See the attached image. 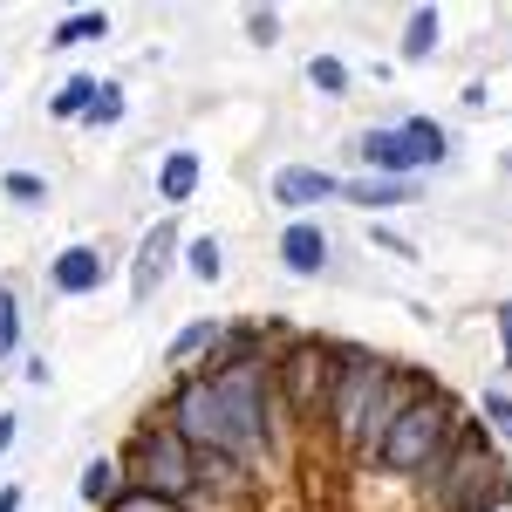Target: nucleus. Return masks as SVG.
Masks as SVG:
<instances>
[{"label": "nucleus", "mask_w": 512, "mask_h": 512, "mask_svg": "<svg viewBox=\"0 0 512 512\" xmlns=\"http://www.w3.org/2000/svg\"><path fill=\"white\" fill-rule=\"evenodd\" d=\"M451 437H458V403L451 396H417L390 431L369 444V458L383 472H431L437 458L451 451Z\"/></svg>", "instance_id": "f257e3e1"}, {"label": "nucleus", "mask_w": 512, "mask_h": 512, "mask_svg": "<svg viewBox=\"0 0 512 512\" xmlns=\"http://www.w3.org/2000/svg\"><path fill=\"white\" fill-rule=\"evenodd\" d=\"M267 383H274V376H267L260 355L212 376V390H219V417H226V458H239V465L267 451Z\"/></svg>", "instance_id": "f03ea898"}, {"label": "nucleus", "mask_w": 512, "mask_h": 512, "mask_svg": "<svg viewBox=\"0 0 512 512\" xmlns=\"http://www.w3.org/2000/svg\"><path fill=\"white\" fill-rule=\"evenodd\" d=\"M431 492L444 512H492L499 506V492H506V472H499V458L478 444V437H451V451L431 465Z\"/></svg>", "instance_id": "7ed1b4c3"}, {"label": "nucleus", "mask_w": 512, "mask_h": 512, "mask_svg": "<svg viewBox=\"0 0 512 512\" xmlns=\"http://www.w3.org/2000/svg\"><path fill=\"white\" fill-rule=\"evenodd\" d=\"M123 485H144V492H164V499H185L198 492V451L171 424H151V431L130 444V478Z\"/></svg>", "instance_id": "20e7f679"}, {"label": "nucleus", "mask_w": 512, "mask_h": 512, "mask_svg": "<svg viewBox=\"0 0 512 512\" xmlns=\"http://www.w3.org/2000/svg\"><path fill=\"white\" fill-rule=\"evenodd\" d=\"M383 383H390V362H383V355H349V362L335 369V383H328V403H321V410H328V424H335L342 444H362Z\"/></svg>", "instance_id": "39448f33"}, {"label": "nucleus", "mask_w": 512, "mask_h": 512, "mask_svg": "<svg viewBox=\"0 0 512 512\" xmlns=\"http://www.w3.org/2000/svg\"><path fill=\"white\" fill-rule=\"evenodd\" d=\"M274 383H280V396H287L294 417H315L321 403H328V383H335V349L315 342V335H301V342L274 362Z\"/></svg>", "instance_id": "423d86ee"}, {"label": "nucleus", "mask_w": 512, "mask_h": 512, "mask_svg": "<svg viewBox=\"0 0 512 512\" xmlns=\"http://www.w3.org/2000/svg\"><path fill=\"white\" fill-rule=\"evenodd\" d=\"M171 431L185 437L192 451H226V417H219V390H212V376L178 383V396H171Z\"/></svg>", "instance_id": "0eeeda50"}, {"label": "nucleus", "mask_w": 512, "mask_h": 512, "mask_svg": "<svg viewBox=\"0 0 512 512\" xmlns=\"http://www.w3.org/2000/svg\"><path fill=\"white\" fill-rule=\"evenodd\" d=\"M328 198H342L335 171H315V164H280L274 171V205H287V212H308V205H328Z\"/></svg>", "instance_id": "6e6552de"}, {"label": "nucleus", "mask_w": 512, "mask_h": 512, "mask_svg": "<svg viewBox=\"0 0 512 512\" xmlns=\"http://www.w3.org/2000/svg\"><path fill=\"white\" fill-rule=\"evenodd\" d=\"M103 280H110V260H103L96 246H69V253L48 260V287L69 294V301H76V294H96Z\"/></svg>", "instance_id": "1a4fd4ad"}, {"label": "nucleus", "mask_w": 512, "mask_h": 512, "mask_svg": "<svg viewBox=\"0 0 512 512\" xmlns=\"http://www.w3.org/2000/svg\"><path fill=\"white\" fill-rule=\"evenodd\" d=\"M178 260V226H171V212H164L158 226L144 233V246H137V274H130V301H151L158 294V274Z\"/></svg>", "instance_id": "9d476101"}, {"label": "nucleus", "mask_w": 512, "mask_h": 512, "mask_svg": "<svg viewBox=\"0 0 512 512\" xmlns=\"http://www.w3.org/2000/svg\"><path fill=\"white\" fill-rule=\"evenodd\" d=\"M280 267H287V274H301V280L328 267V233H321L315 219H294V226L280 233Z\"/></svg>", "instance_id": "9b49d317"}, {"label": "nucleus", "mask_w": 512, "mask_h": 512, "mask_svg": "<svg viewBox=\"0 0 512 512\" xmlns=\"http://www.w3.org/2000/svg\"><path fill=\"white\" fill-rule=\"evenodd\" d=\"M417 396H431V390H424L410 369H390V383L376 390V410H369V431H362V444H376V437L390 431V424L403 417V410H410V403H417Z\"/></svg>", "instance_id": "f8f14e48"}, {"label": "nucleus", "mask_w": 512, "mask_h": 512, "mask_svg": "<svg viewBox=\"0 0 512 512\" xmlns=\"http://www.w3.org/2000/svg\"><path fill=\"white\" fill-rule=\"evenodd\" d=\"M355 158L369 164V178H410V171H417L396 130H362V137H355Z\"/></svg>", "instance_id": "ddd939ff"}, {"label": "nucleus", "mask_w": 512, "mask_h": 512, "mask_svg": "<svg viewBox=\"0 0 512 512\" xmlns=\"http://www.w3.org/2000/svg\"><path fill=\"white\" fill-rule=\"evenodd\" d=\"M198 178H205L198 151H164V164H158V198H164V205H192Z\"/></svg>", "instance_id": "4468645a"}, {"label": "nucleus", "mask_w": 512, "mask_h": 512, "mask_svg": "<svg viewBox=\"0 0 512 512\" xmlns=\"http://www.w3.org/2000/svg\"><path fill=\"white\" fill-rule=\"evenodd\" d=\"M396 137H403V151H410L417 171L451 151V137H444V123H437V117H403V123H396Z\"/></svg>", "instance_id": "2eb2a0df"}, {"label": "nucleus", "mask_w": 512, "mask_h": 512, "mask_svg": "<svg viewBox=\"0 0 512 512\" xmlns=\"http://www.w3.org/2000/svg\"><path fill=\"white\" fill-rule=\"evenodd\" d=\"M437 41H444V14H437V7H417V14L403 21V62H431Z\"/></svg>", "instance_id": "dca6fc26"}, {"label": "nucleus", "mask_w": 512, "mask_h": 512, "mask_svg": "<svg viewBox=\"0 0 512 512\" xmlns=\"http://www.w3.org/2000/svg\"><path fill=\"white\" fill-rule=\"evenodd\" d=\"M198 485L219 492V499H239V492H246V465L226 458V451H198Z\"/></svg>", "instance_id": "f3484780"}, {"label": "nucleus", "mask_w": 512, "mask_h": 512, "mask_svg": "<svg viewBox=\"0 0 512 512\" xmlns=\"http://www.w3.org/2000/svg\"><path fill=\"white\" fill-rule=\"evenodd\" d=\"M96 89H103L96 76H69L62 89H55V96H48V117H55V123H76V117H89V103H96Z\"/></svg>", "instance_id": "a211bd4d"}, {"label": "nucleus", "mask_w": 512, "mask_h": 512, "mask_svg": "<svg viewBox=\"0 0 512 512\" xmlns=\"http://www.w3.org/2000/svg\"><path fill=\"white\" fill-rule=\"evenodd\" d=\"M410 192H417V178H355V185H342V198H355V205H403Z\"/></svg>", "instance_id": "6ab92c4d"}, {"label": "nucleus", "mask_w": 512, "mask_h": 512, "mask_svg": "<svg viewBox=\"0 0 512 512\" xmlns=\"http://www.w3.org/2000/svg\"><path fill=\"white\" fill-rule=\"evenodd\" d=\"M117 492H123V465L117 458H89V465H82V499H89V506H110Z\"/></svg>", "instance_id": "aec40b11"}, {"label": "nucleus", "mask_w": 512, "mask_h": 512, "mask_svg": "<svg viewBox=\"0 0 512 512\" xmlns=\"http://www.w3.org/2000/svg\"><path fill=\"white\" fill-rule=\"evenodd\" d=\"M110 35V14H96V7H82V14H69V21H55V48H82V41H103Z\"/></svg>", "instance_id": "412c9836"}, {"label": "nucleus", "mask_w": 512, "mask_h": 512, "mask_svg": "<svg viewBox=\"0 0 512 512\" xmlns=\"http://www.w3.org/2000/svg\"><path fill=\"white\" fill-rule=\"evenodd\" d=\"M185 267H192V280L212 287V280L226 274V246H219V239H192V246H185Z\"/></svg>", "instance_id": "4be33fe9"}, {"label": "nucleus", "mask_w": 512, "mask_h": 512, "mask_svg": "<svg viewBox=\"0 0 512 512\" xmlns=\"http://www.w3.org/2000/svg\"><path fill=\"white\" fill-rule=\"evenodd\" d=\"M103 512H185V506H178V499H164V492H144V485H123Z\"/></svg>", "instance_id": "5701e85b"}, {"label": "nucleus", "mask_w": 512, "mask_h": 512, "mask_svg": "<svg viewBox=\"0 0 512 512\" xmlns=\"http://www.w3.org/2000/svg\"><path fill=\"white\" fill-rule=\"evenodd\" d=\"M219 335H226V321H192V328L171 342V362H192V355H198V349H212Z\"/></svg>", "instance_id": "b1692460"}, {"label": "nucleus", "mask_w": 512, "mask_h": 512, "mask_svg": "<svg viewBox=\"0 0 512 512\" xmlns=\"http://www.w3.org/2000/svg\"><path fill=\"white\" fill-rule=\"evenodd\" d=\"M308 82H315L321 96H349V62H335V55H315V62H308Z\"/></svg>", "instance_id": "393cba45"}, {"label": "nucleus", "mask_w": 512, "mask_h": 512, "mask_svg": "<svg viewBox=\"0 0 512 512\" xmlns=\"http://www.w3.org/2000/svg\"><path fill=\"white\" fill-rule=\"evenodd\" d=\"M123 110H130V103H123V89H117V82H103V89H96V103H89V117H82V123H96V130H110V123H123Z\"/></svg>", "instance_id": "a878e982"}, {"label": "nucleus", "mask_w": 512, "mask_h": 512, "mask_svg": "<svg viewBox=\"0 0 512 512\" xmlns=\"http://www.w3.org/2000/svg\"><path fill=\"white\" fill-rule=\"evenodd\" d=\"M14 349H21V301L0 287V362H7Z\"/></svg>", "instance_id": "bb28decb"}, {"label": "nucleus", "mask_w": 512, "mask_h": 512, "mask_svg": "<svg viewBox=\"0 0 512 512\" xmlns=\"http://www.w3.org/2000/svg\"><path fill=\"white\" fill-rule=\"evenodd\" d=\"M0 192L21 198V205H41V198H48V185H41L35 171H7V178H0Z\"/></svg>", "instance_id": "cd10ccee"}, {"label": "nucleus", "mask_w": 512, "mask_h": 512, "mask_svg": "<svg viewBox=\"0 0 512 512\" xmlns=\"http://www.w3.org/2000/svg\"><path fill=\"white\" fill-rule=\"evenodd\" d=\"M246 35L260 41V48H274V41H280V14H274V7H246Z\"/></svg>", "instance_id": "c85d7f7f"}, {"label": "nucleus", "mask_w": 512, "mask_h": 512, "mask_svg": "<svg viewBox=\"0 0 512 512\" xmlns=\"http://www.w3.org/2000/svg\"><path fill=\"white\" fill-rule=\"evenodd\" d=\"M485 424L512 437V396H506V390H492V396H485Z\"/></svg>", "instance_id": "c756f323"}, {"label": "nucleus", "mask_w": 512, "mask_h": 512, "mask_svg": "<svg viewBox=\"0 0 512 512\" xmlns=\"http://www.w3.org/2000/svg\"><path fill=\"white\" fill-rule=\"evenodd\" d=\"M492 321H499V349H506V369H512V301H499Z\"/></svg>", "instance_id": "7c9ffc66"}, {"label": "nucleus", "mask_w": 512, "mask_h": 512, "mask_svg": "<svg viewBox=\"0 0 512 512\" xmlns=\"http://www.w3.org/2000/svg\"><path fill=\"white\" fill-rule=\"evenodd\" d=\"M14 437H21V417H7V410H0V458L14 451Z\"/></svg>", "instance_id": "2f4dec72"}, {"label": "nucleus", "mask_w": 512, "mask_h": 512, "mask_svg": "<svg viewBox=\"0 0 512 512\" xmlns=\"http://www.w3.org/2000/svg\"><path fill=\"white\" fill-rule=\"evenodd\" d=\"M369 239H376V246H390V253H410V239H396L390 226H369Z\"/></svg>", "instance_id": "473e14b6"}, {"label": "nucleus", "mask_w": 512, "mask_h": 512, "mask_svg": "<svg viewBox=\"0 0 512 512\" xmlns=\"http://www.w3.org/2000/svg\"><path fill=\"white\" fill-rule=\"evenodd\" d=\"M0 512H21V485H0Z\"/></svg>", "instance_id": "72a5a7b5"}, {"label": "nucleus", "mask_w": 512, "mask_h": 512, "mask_svg": "<svg viewBox=\"0 0 512 512\" xmlns=\"http://www.w3.org/2000/svg\"><path fill=\"white\" fill-rule=\"evenodd\" d=\"M506 171H512V151H506Z\"/></svg>", "instance_id": "f704fd0d"}]
</instances>
